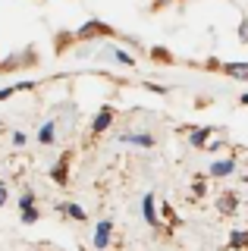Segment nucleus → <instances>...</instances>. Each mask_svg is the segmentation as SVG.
Returning <instances> with one entry per match:
<instances>
[{
    "label": "nucleus",
    "mask_w": 248,
    "mask_h": 251,
    "mask_svg": "<svg viewBox=\"0 0 248 251\" xmlns=\"http://www.w3.org/2000/svg\"><path fill=\"white\" fill-rule=\"evenodd\" d=\"M239 104H245V107H248V91L242 94V98H239Z\"/></svg>",
    "instance_id": "nucleus-23"
},
{
    "label": "nucleus",
    "mask_w": 248,
    "mask_h": 251,
    "mask_svg": "<svg viewBox=\"0 0 248 251\" xmlns=\"http://www.w3.org/2000/svg\"><path fill=\"white\" fill-rule=\"evenodd\" d=\"M69 160H73V157L63 154V157H60V160L50 167V179H53L57 185H66V182H69Z\"/></svg>",
    "instance_id": "nucleus-2"
},
{
    "label": "nucleus",
    "mask_w": 248,
    "mask_h": 251,
    "mask_svg": "<svg viewBox=\"0 0 248 251\" xmlns=\"http://www.w3.org/2000/svg\"><path fill=\"white\" fill-rule=\"evenodd\" d=\"M53 138H57V129H53V123H44L41 132H38V141H41V145H53Z\"/></svg>",
    "instance_id": "nucleus-10"
},
{
    "label": "nucleus",
    "mask_w": 248,
    "mask_h": 251,
    "mask_svg": "<svg viewBox=\"0 0 248 251\" xmlns=\"http://www.w3.org/2000/svg\"><path fill=\"white\" fill-rule=\"evenodd\" d=\"M6 204V185H0V207Z\"/></svg>",
    "instance_id": "nucleus-22"
},
{
    "label": "nucleus",
    "mask_w": 248,
    "mask_h": 251,
    "mask_svg": "<svg viewBox=\"0 0 248 251\" xmlns=\"http://www.w3.org/2000/svg\"><path fill=\"white\" fill-rule=\"evenodd\" d=\"M223 75L239 78V82H248V63H223Z\"/></svg>",
    "instance_id": "nucleus-6"
},
{
    "label": "nucleus",
    "mask_w": 248,
    "mask_h": 251,
    "mask_svg": "<svg viewBox=\"0 0 248 251\" xmlns=\"http://www.w3.org/2000/svg\"><path fill=\"white\" fill-rule=\"evenodd\" d=\"M211 135H214V126H201V129H192V132H189V145L204 151V148H207V138H211Z\"/></svg>",
    "instance_id": "nucleus-5"
},
{
    "label": "nucleus",
    "mask_w": 248,
    "mask_h": 251,
    "mask_svg": "<svg viewBox=\"0 0 248 251\" xmlns=\"http://www.w3.org/2000/svg\"><path fill=\"white\" fill-rule=\"evenodd\" d=\"M236 35H239V41H242V44H248V19H245V16H242V22H239Z\"/></svg>",
    "instance_id": "nucleus-19"
},
{
    "label": "nucleus",
    "mask_w": 248,
    "mask_h": 251,
    "mask_svg": "<svg viewBox=\"0 0 248 251\" xmlns=\"http://www.w3.org/2000/svg\"><path fill=\"white\" fill-rule=\"evenodd\" d=\"M110 232H113V223L110 220H100L98 229H95V248L98 251H104L107 245H110Z\"/></svg>",
    "instance_id": "nucleus-4"
},
{
    "label": "nucleus",
    "mask_w": 248,
    "mask_h": 251,
    "mask_svg": "<svg viewBox=\"0 0 248 251\" xmlns=\"http://www.w3.org/2000/svg\"><path fill=\"white\" fill-rule=\"evenodd\" d=\"M28 88H32V82H16V85H10V88H0V100H6L16 91H28Z\"/></svg>",
    "instance_id": "nucleus-12"
},
{
    "label": "nucleus",
    "mask_w": 248,
    "mask_h": 251,
    "mask_svg": "<svg viewBox=\"0 0 248 251\" xmlns=\"http://www.w3.org/2000/svg\"><path fill=\"white\" fill-rule=\"evenodd\" d=\"M173 3H179V0H154V10H164V6H173Z\"/></svg>",
    "instance_id": "nucleus-20"
},
{
    "label": "nucleus",
    "mask_w": 248,
    "mask_h": 251,
    "mask_svg": "<svg viewBox=\"0 0 248 251\" xmlns=\"http://www.w3.org/2000/svg\"><path fill=\"white\" fill-rule=\"evenodd\" d=\"M242 245H248V232H232L229 248H242Z\"/></svg>",
    "instance_id": "nucleus-17"
},
{
    "label": "nucleus",
    "mask_w": 248,
    "mask_h": 251,
    "mask_svg": "<svg viewBox=\"0 0 248 251\" xmlns=\"http://www.w3.org/2000/svg\"><path fill=\"white\" fill-rule=\"evenodd\" d=\"M110 123H113V107H100L98 116H95V123H91V132H95V135H100V132L110 129Z\"/></svg>",
    "instance_id": "nucleus-3"
},
{
    "label": "nucleus",
    "mask_w": 248,
    "mask_h": 251,
    "mask_svg": "<svg viewBox=\"0 0 248 251\" xmlns=\"http://www.w3.org/2000/svg\"><path fill=\"white\" fill-rule=\"evenodd\" d=\"M38 217H41V214H38V207H28V210H22V223H28V226H32V223H38Z\"/></svg>",
    "instance_id": "nucleus-18"
},
{
    "label": "nucleus",
    "mask_w": 248,
    "mask_h": 251,
    "mask_svg": "<svg viewBox=\"0 0 248 251\" xmlns=\"http://www.w3.org/2000/svg\"><path fill=\"white\" fill-rule=\"evenodd\" d=\"M217 207H220L223 214H232V210H236V195H220V204H217Z\"/></svg>",
    "instance_id": "nucleus-13"
},
{
    "label": "nucleus",
    "mask_w": 248,
    "mask_h": 251,
    "mask_svg": "<svg viewBox=\"0 0 248 251\" xmlns=\"http://www.w3.org/2000/svg\"><path fill=\"white\" fill-rule=\"evenodd\" d=\"M236 173V163L232 160H214L211 163V176L214 179H226V176H232Z\"/></svg>",
    "instance_id": "nucleus-7"
},
{
    "label": "nucleus",
    "mask_w": 248,
    "mask_h": 251,
    "mask_svg": "<svg viewBox=\"0 0 248 251\" xmlns=\"http://www.w3.org/2000/svg\"><path fill=\"white\" fill-rule=\"evenodd\" d=\"M113 35V28L107 25V22H100V19H88L85 25H79L73 31V41H95V38H110Z\"/></svg>",
    "instance_id": "nucleus-1"
},
{
    "label": "nucleus",
    "mask_w": 248,
    "mask_h": 251,
    "mask_svg": "<svg viewBox=\"0 0 248 251\" xmlns=\"http://www.w3.org/2000/svg\"><path fill=\"white\" fill-rule=\"evenodd\" d=\"M60 214H69V217H73V220H85V210L79 207V204H60Z\"/></svg>",
    "instance_id": "nucleus-11"
},
{
    "label": "nucleus",
    "mask_w": 248,
    "mask_h": 251,
    "mask_svg": "<svg viewBox=\"0 0 248 251\" xmlns=\"http://www.w3.org/2000/svg\"><path fill=\"white\" fill-rule=\"evenodd\" d=\"M151 57L160 60V63H173V57L167 53V47H151Z\"/></svg>",
    "instance_id": "nucleus-16"
},
{
    "label": "nucleus",
    "mask_w": 248,
    "mask_h": 251,
    "mask_svg": "<svg viewBox=\"0 0 248 251\" xmlns=\"http://www.w3.org/2000/svg\"><path fill=\"white\" fill-rule=\"evenodd\" d=\"M28 207H35V192H22V198H19V210H28Z\"/></svg>",
    "instance_id": "nucleus-15"
},
{
    "label": "nucleus",
    "mask_w": 248,
    "mask_h": 251,
    "mask_svg": "<svg viewBox=\"0 0 248 251\" xmlns=\"http://www.w3.org/2000/svg\"><path fill=\"white\" fill-rule=\"evenodd\" d=\"M110 50H113V60H120V63H123V66H135V60H132V57H129V53H126V50H120V47H110Z\"/></svg>",
    "instance_id": "nucleus-14"
},
{
    "label": "nucleus",
    "mask_w": 248,
    "mask_h": 251,
    "mask_svg": "<svg viewBox=\"0 0 248 251\" xmlns=\"http://www.w3.org/2000/svg\"><path fill=\"white\" fill-rule=\"evenodd\" d=\"M142 214H145V220H148V226H160L157 210H154V195H145L142 198Z\"/></svg>",
    "instance_id": "nucleus-9"
},
{
    "label": "nucleus",
    "mask_w": 248,
    "mask_h": 251,
    "mask_svg": "<svg viewBox=\"0 0 248 251\" xmlns=\"http://www.w3.org/2000/svg\"><path fill=\"white\" fill-rule=\"evenodd\" d=\"M13 145H25V132H13Z\"/></svg>",
    "instance_id": "nucleus-21"
},
{
    "label": "nucleus",
    "mask_w": 248,
    "mask_h": 251,
    "mask_svg": "<svg viewBox=\"0 0 248 251\" xmlns=\"http://www.w3.org/2000/svg\"><path fill=\"white\" fill-rule=\"evenodd\" d=\"M120 141H123V145H138V148H154L151 135H135V132H123Z\"/></svg>",
    "instance_id": "nucleus-8"
}]
</instances>
